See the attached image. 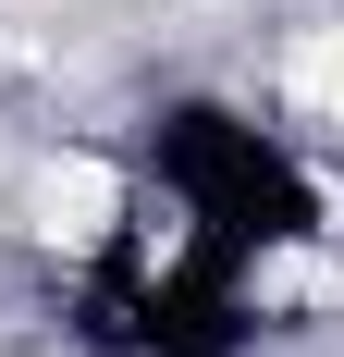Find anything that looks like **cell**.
Masks as SVG:
<instances>
[{"label":"cell","mask_w":344,"mask_h":357,"mask_svg":"<svg viewBox=\"0 0 344 357\" xmlns=\"http://www.w3.org/2000/svg\"><path fill=\"white\" fill-rule=\"evenodd\" d=\"M258 296H283V308H295V296H332V259H258Z\"/></svg>","instance_id":"2"},{"label":"cell","mask_w":344,"mask_h":357,"mask_svg":"<svg viewBox=\"0 0 344 357\" xmlns=\"http://www.w3.org/2000/svg\"><path fill=\"white\" fill-rule=\"evenodd\" d=\"M25 210L49 247H86V234H111V210H123V173L111 160H49V173L25 185Z\"/></svg>","instance_id":"1"}]
</instances>
